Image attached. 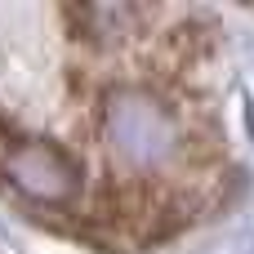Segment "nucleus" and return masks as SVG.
<instances>
[{
    "label": "nucleus",
    "mask_w": 254,
    "mask_h": 254,
    "mask_svg": "<svg viewBox=\"0 0 254 254\" xmlns=\"http://www.w3.org/2000/svg\"><path fill=\"white\" fill-rule=\"evenodd\" d=\"M0 174L13 192H22L36 205H67L85 188L80 161L49 138H13L0 147Z\"/></svg>",
    "instance_id": "obj_2"
},
{
    "label": "nucleus",
    "mask_w": 254,
    "mask_h": 254,
    "mask_svg": "<svg viewBox=\"0 0 254 254\" xmlns=\"http://www.w3.org/2000/svg\"><path fill=\"white\" fill-rule=\"evenodd\" d=\"M103 143L134 174H156L183 152V121L152 85H116L98 112Z\"/></svg>",
    "instance_id": "obj_1"
}]
</instances>
